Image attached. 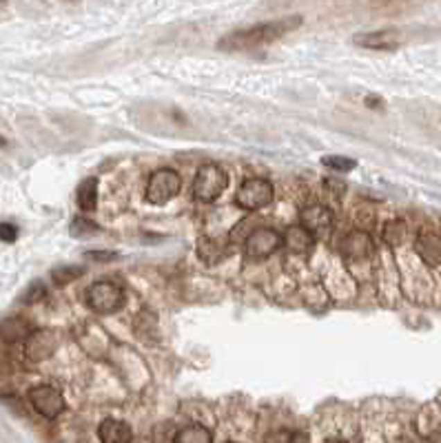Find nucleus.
Returning <instances> with one entry per match:
<instances>
[{"instance_id":"obj_7","label":"nucleus","mask_w":441,"mask_h":443,"mask_svg":"<svg viewBox=\"0 0 441 443\" xmlns=\"http://www.w3.org/2000/svg\"><path fill=\"white\" fill-rule=\"evenodd\" d=\"M282 248V235L275 229H255L244 240V255L253 259H266Z\"/></svg>"},{"instance_id":"obj_31","label":"nucleus","mask_w":441,"mask_h":443,"mask_svg":"<svg viewBox=\"0 0 441 443\" xmlns=\"http://www.w3.org/2000/svg\"><path fill=\"white\" fill-rule=\"evenodd\" d=\"M0 146H7V140L3 138V135H0Z\"/></svg>"},{"instance_id":"obj_12","label":"nucleus","mask_w":441,"mask_h":443,"mask_svg":"<svg viewBox=\"0 0 441 443\" xmlns=\"http://www.w3.org/2000/svg\"><path fill=\"white\" fill-rule=\"evenodd\" d=\"M415 251L426 266H441V237L437 233L424 231L417 235L415 240Z\"/></svg>"},{"instance_id":"obj_9","label":"nucleus","mask_w":441,"mask_h":443,"mask_svg":"<svg viewBox=\"0 0 441 443\" xmlns=\"http://www.w3.org/2000/svg\"><path fill=\"white\" fill-rule=\"evenodd\" d=\"M38 328L33 326L27 317H5L0 322V342L5 344H20L36 333Z\"/></svg>"},{"instance_id":"obj_2","label":"nucleus","mask_w":441,"mask_h":443,"mask_svg":"<svg viewBox=\"0 0 441 443\" xmlns=\"http://www.w3.org/2000/svg\"><path fill=\"white\" fill-rule=\"evenodd\" d=\"M226 186H229V173H226L220 164L209 162L198 168L196 180H193V196L198 202L211 204L220 200Z\"/></svg>"},{"instance_id":"obj_16","label":"nucleus","mask_w":441,"mask_h":443,"mask_svg":"<svg viewBox=\"0 0 441 443\" xmlns=\"http://www.w3.org/2000/svg\"><path fill=\"white\" fill-rule=\"evenodd\" d=\"M173 443H213V435L207 426L189 424L178 430L173 437Z\"/></svg>"},{"instance_id":"obj_27","label":"nucleus","mask_w":441,"mask_h":443,"mask_svg":"<svg viewBox=\"0 0 441 443\" xmlns=\"http://www.w3.org/2000/svg\"><path fill=\"white\" fill-rule=\"evenodd\" d=\"M291 443H311V439H309V435H306V433H293Z\"/></svg>"},{"instance_id":"obj_21","label":"nucleus","mask_w":441,"mask_h":443,"mask_svg":"<svg viewBox=\"0 0 441 443\" xmlns=\"http://www.w3.org/2000/svg\"><path fill=\"white\" fill-rule=\"evenodd\" d=\"M69 233L74 237H89V235H98L100 233V226L96 222H92L89 218H74L69 224Z\"/></svg>"},{"instance_id":"obj_33","label":"nucleus","mask_w":441,"mask_h":443,"mask_svg":"<svg viewBox=\"0 0 441 443\" xmlns=\"http://www.w3.org/2000/svg\"><path fill=\"white\" fill-rule=\"evenodd\" d=\"M231 443H235V441H231Z\"/></svg>"},{"instance_id":"obj_19","label":"nucleus","mask_w":441,"mask_h":443,"mask_svg":"<svg viewBox=\"0 0 441 443\" xmlns=\"http://www.w3.org/2000/svg\"><path fill=\"white\" fill-rule=\"evenodd\" d=\"M198 255L205 264H218L220 259L224 257V251H222V244L211 240V237H200L198 242Z\"/></svg>"},{"instance_id":"obj_8","label":"nucleus","mask_w":441,"mask_h":443,"mask_svg":"<svg viewBox=\"0 0 441 443\" xmlns=\"http://www.w3.org/2000/svg\"><path fill=\"white\" fill-rule=\"evenodd\" d=\"M300 226L313 237L329 233L333 226V211L324 204H309L300 211Z\"/></svg>"},{"instance_id":"obj_5","label":"nucleus","mask_w":441,"mask_h":443,"mask_svg":"<svg viewBox=\"0 0 441 443\" xmlns=\"http://www.w3.org/2000/svg\"><path fill=\"white\" fill-rule=\"evenodd\" d=\"M275 198V189L266 177H248L242 182L240 191H237V207H242L244 211H259L268 207Z\"/></svg>"},{"instance_id":"obj_14","label":"nucleus","mask_w":441,"mask_h":443,"mask_svg":"<svg viewBox=\"0 0 441 443\" xmlns=\"http://www.w3.org/2000/svg\"><path fill=\"white\" fill-rule=\"evenodd\" d=\"M98 439L100 443H131L133 430L127 422H120V419H105L98 428Z\"/></svg>"},{"instance_id":"obj_30","label":"nucleus","mask_w":441,"mask_h":443,"mask_svg":"<svg viewBox=\"0 0 441 443\" xmlns=\"http://www.w3.org/2000/svg\"><path fill=\"white\" fill-rule=\"evenodd\" d=\"M431 443H441V430H437L435 435H431Z\"/></svg>"},{"instance_id":"obj_6","label":"nucleus","mask_w":441,"mask_h":443,"mask_svg":"<svg viewBox=\"0 0 441 443\" xmlns=\"http://www.w3.org/2000/svg\"><path fill=\"white\" fill-rule=\"evenodd\" d=\"M27 397H29V403H31L33 410H36L40 417L49 419V422L58 419L67 408L62 392L58 388H53V385H47V383L33 385V388L27 392Z\"/></svg>"},{"instance_id":"obj_18","label":"nucleus","mask_w":441,"mask_h":443,"mask_svg":"<svg viewBox=\"0 0 441 443\" xmlns=\"http://www.w3.org/2000/svg\"><path fill=\"white\" fill-rule=\"evenodd\" d=\"M406 235H408V226H406L404 220H390L383 224L381 237H383V242H386V246H390V248L401 246L406 242Z\"/></svg>"},{"instance_id":"obj_10","label":"nucleus","mask_w":441,"mask_h":443,"mask_svg":"<svg viewBox=\"0 0 441 443\" xmlns=\"http://www.w3.org/2000/svg\"><path fill=\"white\" fill-rule=\"evenodd\" d=\"M342 253L346 259L361 262V259H368L372 253H375V244H372V237L366 231H353L344 237Z\"/></svg>"},{"instance_id":"obj_28","label":"nucleus","mask_w":441,"mask_h":443,"mask_svg":"<svg viewBox=\"0 0 441 443\" xmlns=\"http://www.w3.org/2000/svg\"><path fill=\"white\" fill-rule=\"evenodd\" d=\"M326 186L337 189V193H344V189H346V184H344V182H335V180H329V182H326Z\"/></svg>"},{"instance_id":"obj_15","label":"nucleus","mask_w":441,"mask_h":443,"mask_svg":"<svg viewBox=\"0 0 441 443\" xmlns=\"http://www.w3.org/2000/svg\"><path fill=\"white\" fill-rule=\"evenodd\" d=\"M282 246H284L286 251H291V253L304 255L315 246V237L309 231H304L300 224L297 226H288V229L284 231V235H282Z\"/></svg>"},{"instance_id":"obj_22","label":"nucleus","mask_w":441,"mask_h":443,"mask_svg":"<svg viewBox=\"0 0 441 443\" xmlns=\"http://www.w3.org/2000/svg\"><path fill=\"white\" fill-rule=\"evenodd\" d=\"M322 164L329 166L331 171H337V173H348L357 166V162L353 160V157H346V155H326L322 160Z\"/></svg>"},{"instance_id":"obj_26","label":"nucleus","mask_w":441,"mask_h":443,"mask_svg":"<svg viewBox=\"0 0 441 443\" xmlns=\"http://www.w3.org/2000/svg\"><path fill=\"white\" fill-rule=\"evenodd\" d=\"M293 433L291 430H273V433H268L264 443H291Z\"/></svg>"},{"instance_id":"obj_24","label":"nucleus","mask_w":441,"mask_h":443,"mask_svg":"<svg viewBox=\"0 0 441 443\" xmlns=\"http://www.w3.org/2000/svg\"><path fill=\"white\" fill-rule=\"evenodd\" d=\"M85 259L89 262H98V264H107V262H116L118 253L116 251H103V248H94V251H87Z\"/></svg>"},{"instance_id":"obj_17","label":"nucleus","mask_w":441,"mask_h":443,"mask_svg":"<svg viewBox=\"0 0 441 443\" xmlns=\"http://www.w3.org/2000/svg\"><path fill=\"white\" fill-rule=\"evenodd\" d=\"M78 207L83 211L92 213L98 207V177H87L78 186Z\"/></svg>"},{"instance_id":"obj_23","label":"nucleus","mask_w":441,"mask_h":443,"mask_svg":"<svg viewBox=\"0 0 441 443\" xmlns=\"http://www.w3.org/2000/svg\"><path fill=\"white\" fill-rule=\"evenodd\" d=\"M47 299V286H44L42 281H31L29 288L20 295V302L22 304H38Z\"/></svg>"},{"instance_id":"obj_25","label":"nucleus","mask_w":441,"mask_h":443,"mask_svg":"<svg viewBox=\"0 0 441 443\" xmlns=\"http://www.w3.org/2000/svg\"><path fill=\"white\" fill-rule=\"evenodd\" d=\"M18 237V226L16 224H9V222H0V242H16Z\"/></svg>"},{"instance_id":"obj_32","label":"nucleus","mask_w":441,"mask_h":443,"mask_svg":"<svg viewBox=\"0 0 441 443\" xmlns=\"http://www.w3.org/2000/svg\"><path fill=\"white\" fill-rule=\"evenodd\" d=\"M331 443H346V441H339V439H335V441H331Z\"/></svg>"},{"instance_id":"obj_4","label":"nucleus","mask_w":441,"mask_h":443,"mask_svg":"<svg viewBox=\"0 0 441 443\" xmlns=\"http://www.w3.org/2000/svg\"><path fill=\"white\" fill-rule=\"evenodd\" d=\"M180 189H182V177L178 171L168 166L157 168L151 173L149 184H146V202L153 204V207H164V204L171 202Z\"/></svg>"},{"instance_id":"obj_13","label":"nucleus","mask_w":441,"mask_h":443,"mask_svg":"<svg viewBox=\"0 0 441 443\" xmlns=\"http://www.w3.org/2000/svg\"><path fill=\"white\" fill-rule=\"evenodd\" d=\"M55 346H58V342H55V337L53 333L49 331H36L29 339H27V344H25V353L31 361H42V359H47Z\"/></svg>"},{"instance_id":"obj_11","label":"nucleus","mask_w":441,"mask_h":443,"mask_svg":"<svg viewBox=\"0 0 441 443\" xmlns=\"http://www.w3.org/2000/svg\"><path fill=\"white\" fill-rule=\"evenodd\" d=\"M355 44L366 49H379V51H392L399 47V31L397 29H379L370 33H357Z\"/></svg>"},{"instance_id":"obj_1","label":"nucleus","mask_w":441,"mask_h":443,"mask_svg":"<svg viewBox=\"0 0 441 443\" xmlns=\"http://www.w3.org/2000/svg\"><path fill=\"white\" fill-rule=\"evenodd\" d=\"M300 25H302V16H286V18H279V20L262 22V25H253V27L229 33V36L218 42V47L226 49V51L262 47V44H268V42H273L282 36H286L288 31L297 29Z\"/></svg>"},{"instance_id":"obj_20","label":"nucleus","mask_w":441,"mask_h":443,"mask_svg":"<svg viewBox=\"0 0 441 443\" xmlns=\"http://www.w3.org/2000/svg\"><path fill=\"white\" fill-rule=\"evenodd\" d=\"M87 272L85 266H76V264H67V266H55L51 270V281L55 286H67V284L76 281L78 277H83Z\"/></svg>"},{"instance_id":"obj_29","label":"nucleus","mask_w":441,"mask_h":443,"mask_svg":"<svg viewBox=\"0 0 441 443\" xmlns=\"http://www.w3.org/2000/svg\"><path fill=\"white\" fill-rule=\"evenodd\" d=\"M366 105H368L370 109H379V107H381V100L375 98V96H368V98H366Z\"/></svg>"},{"instance_id":"obj_3","label":"nucleus","mask_w":441,"mask_h":443,"mask_svg":"<svg viewBox=\"0 0 441 443\" xmlns=\"http://www.w3.org/2000/svg\"><path fill=\"white\" fill-rule=\"evenodd\" d=\"M124 299H127V295H124V288L118 286V284L113 281H96L92 286L87 288L85 293V302L87 306L98 315H111L116 313L118 309H122Z\"/></svg>"}]
</instances>
